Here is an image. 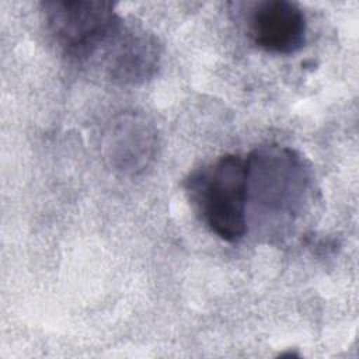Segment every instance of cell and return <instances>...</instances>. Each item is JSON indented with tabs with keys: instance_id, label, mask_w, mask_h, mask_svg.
I'll return each mask as SVG.
<instances>
[{
	"instance_id": "1",
	"label": "cell",
	"mask_w": 359,
	"mask_h": 359,
	"mask_svg": "<svg viewBox=\"0 0 359 359\" xmlns=\"http://www.w3.org/2000/svg\"><path fill=\"white\" fill-rule=\"evenodd\" d=\"M310 175L304 160L289 147L257 149L247 157V205L271 219L292 220L302 212Z\"/></svg>"
},
{
	"instance_id": "2",
	"label": "cell",
	"mask_w": 359,
	"mask_h": 359,
	"mask_svg": "<svg viewBox=\"0 0 359 359\" xmlns=\"http://www.w3.org/2000/svg\"><path fill=\"white\" fill-rule=\"evenodd\" d=\"M188 191L206 226L222 240L238 241L247 231V160L220 157L188 180Z\"/></svg>"
},
{
	"instance_id": "3",
	"label": "cell",
	"mask_w": 359,
	"mask_h": 359,
	"mask_svg": "<svg viewBox=\"0 0 359 359\" xmlns=\"http://www.w3.org/2000/svg\"><path fill=\"white\" fill-rule=\"evenodd\" d=\"M41 7L53 42L76 62L95 57L121 20L108 1L50 0Z\"/></svg>"
},
{
	"instance_id": "4",
	"label": "cell",
	"mask_w": 359,
	"mask_h": 359,
	"mask_svg": "<svg viewBox=\"0 0 359 359\" xmlns=\"http://www.w3.org/2000/svg\"><path fill=\"white\" fill-rule=\"evenodd\" d=\"M107 77L122 86H139L154 77L160 67L161 45L140 22L121 17L98 53Z\"/></svg>"
},
{
	"instance_id": "5",
	"label": "cell",
	"mask_w": 359,
	"mask_h": 359,
	"mask_svg": "<svg viewBox=\"0 0 359 359\" xmlns=\"http://www.w3.org/2000/svg\"><path fill=\"white\" fill-rule=\"evenodd\" d=\"M102 149L105 160L114 171L136 175L154 160L157 130L143 114L122 112L108 125Z\"/></svg>"
},
{
	"instance_id": "6",
	"label": "cell",
	"mask_w": 359,
	"mask_h": 359,
	"mask_svg": "<svg viewBox=\"0 0 359 359\" xmlns=\"http://www.w3.org/2000/svg\"><path fill=\"white\" fill-rule=\"evenodd\" d=\"M247 29L258 48L275 55H292L306 43L307 22L297 4L264 0L251 4Z\"/></svg>"
}]
</instances>
